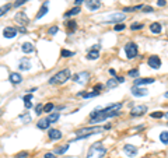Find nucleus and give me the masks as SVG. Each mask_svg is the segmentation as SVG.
Segmentation results:
<instances>
[{
    "instance_id": "1",
    "label": "nucleus",
    "mask_w": 168,
    "mask_h": 158,
    "mask_svg": "<svg viewBox=\"0 0 168 158\" xmlns=\"http://www.w3.org/2000/svg\"><path fill=\"white\" fill-rule=\"evenodd\" d=\"M69 79H70V69H63V70L58 71L55 76H52L51 79L48 80V84H51V85L64 84Z\"/></svg>"
},
{
    "instance_id": "2",
    "label": "nucleus",
    "mask_w": 168,
    "mask_h": 158,
    "mask_svg": "<svg viewBox=\"0 0 168 158\" xmlns=\"http://www.w3.org/2000/svg\"><path fill=\"white\" fill-rule=\"evenodd\" d=\"M105 154H106V147L101 141H98V143H94L88 148L87 158H104Z\"/></svg>"
},
{
    "instance_id": "3",
    "label": "nucleus",
    "mask_w": 168,
    "mask_h": 158,
    "mask_svg": "<svg viewBox=\"0 0 168 158\" xmlns=\"http://www.w3.org/2000/svg\"><path fill=\"white\" fill-rule=\"evenodd\" d=\"M125 53H126V58L132 60V59H135L137 56V53H139V48L135 42H127L125 45Z\"/></svg>"
},
{
    "instance_id": "4",
    "label": "nucleus",
    "mask_w": 168,
    "mask_h": 158,
    "mask_svg": "<svg viewBox=\"0 0 168 158\" xmlns=\"http://www.w3.org/2000/svg\"><path fill=\"white\" fill-rule=\"evenodd\" d=\"M14 20H16V22L20 27H27L30 24V18L25 14V11H18L16 16H14Z\"/></svg>"
},
{
    "instance_id": "5",
    "label": "nucleus",
    "mask_w": 168,
    "mask_h": 158,
    "mask_svg": "<svg viewBox=\"0 0 168 158\" xmlns=\"http://www.w3.org/2000/svg\"><path fill=\"white\" fill-rule=\"evenodd\" d=\"M125 18H126V14H123V13H114V14L109 16V18L105 22H102V24H119V22H122Z\"/></svg>"
},
{
    "instance_id": "6",
    "label": "nucleus",
    "mask_w": 168,
    "mask_h": 158,
    "mask_svg": "<svg viewBox=\"0 0 168 158\" xmlns=\"http://www.w3.org/2000/svg\"><path fill=\"white\" fill-rule=\"evenodd\" d=\"M90 79V73L88 71H80V73H76L73 76V81L77 83V84H85Z\"/></svg>"
},
{
    "instance_id": "7",
    "label": "nucleus",
    "mask_w": 168,
    "mask_h": 158,
    "mask_svg": "<svg viewBox=\"0 0 168 158\" xmlns=\"http://www.w3.org/2000/svg\"><path fill=\"white\" fill-rule=\"evenodd\" d=\"M101 129L98 126H88V127H83V129H77L76 134H85V136H93L94 133L100 132Z\"/></svg>"
},
{
    "instance_id": "8",
    "label": "nucleus",
    "mask_w": 168,
    "mask_h": 158,
    "mask_svg": "<svg viewBox=\"0 0 168 158\" xmlns=\"http://www.w3.org/2000/svg\"><path fill=\"white\" fill-rule=\"evenodd\" d=\"M147 64L153 69V70H158L161 67V59L158 58L157 55H151L150 58L147 59Z\"/></svg>"
},
{
    "instance_id": "9",
    "label": "nucleus",
    "mask_w": 168,
    "mask_h": 158,
    "mask_svg": "<svg viewBox=\"0 0 168 158\" xmlns=\"http://www.w3.org/2000/svg\"><path fill=\"white\" fill-rule=\"evenodd\" d=\"M147 112V106L146 105H137V106H133L130 111V116L133 118H137V116H143L144 113Z\"/></svg>"
},
{
    "instance_id": "10",
    "label": "nucleus",
    "mask_w": 168,
    "mask_h": 158,
    "mask_svg": "<svg viewBox=\"0 0 168 158\" xmlns=\"http://www.w3.org/2000/svg\"><path fill=\"white\" fill-rule=\"evenodd\" d=\"M101 6H102L101 0H85V7H87L88 10H91V11L100 10Z\"/></svg>"
},
{
    "instance_id": "11",
    "label": "nucleus",
    "mask_w": 168,
    "mask_h": 158,
    "mask_svg": "<svg viewBox=\"0 0 168 158\" xmlns=\"http://www.w3.org/2000/svg\"><path fill=\"white\" fill-rule=\"evenodd\" d=\"M17 34H18V30H17L16 27H6L4 30H3V37L7 38V39H11V38L17 37Z\"/></svg>"
},
{
    "instance_id": "12",
    "label": "nucleus",
    "mask_w": 168,
    "mask_h": 158,
    "mask_svg": "<svg viewBox=\"0 0 168 158\" xmlns=\"http://www.w3.org/2000/svg\"><path fill=\"white\" fill-rule=\"evenodd\" d=\"M130 92H132V95H133V97H146V95L148 94L147 88H143V87H137V85H135V87L132 88Z\"/></svg>"
},
{
    "instance_id": "13",
    "label": "nucleus",
    "mask_w": 168,
    "mask_h": 158,
    "mask_svg": "<svg viewBox=\"0 0 168 158\" xmlns=\"http://www.w3.org/2000/svg\"><path fill=\"white\" fill-rule=\"evenodd\" d=\"M18 69H20L21 71H27V70H30V69H31V62H30V59L28 58L20 59V62H18Z\"/></svg>"
},
{
    "instance_id": "14",
    "label": "nucleus",
    "mask_w": 168,
    "mask_h": 158,
    "mask_svg": "<svg viewBox=\"0 0 168 158\" xmlns=\"http://www.w3.org/2000/svg\"><path fill=\"white\" fill-rule=\"evenodd\" d=\"M48 137H49V140H59V139H62V132L59 130V129H49V132H48Z\"/></svg>"
},
{
    "instance_id": "15",
    "label": "nucleus",
    "mask_w": 168,
    "mask_h": 158,
    "mask_svg": "<svg viewBox=\"0 0 168 158\" xmlns=\"http://www.w3.org/2000/svg\"><path fill=\"white\" fill-rule=\"evenodd\" d=\"M123 151H125L126 155H129V157H135L137 154V147L136 146H133V144H126L125 147H123Z\"/></svg>"
},
{
    "instance_id": "16",
    "label": "nucleus",
    "mask_w": 168,
    "mask_h": 158,
    "mask_svg": "<svg viewBox=\"0 0 168 158\" xmlns=\"http://www.w3.org/2000/svg\"><path fill=\"white\" fill-rule=\"evenodd\" d=\"M156 80L151 79V77H144V79H136L135 80V85H137V87H142V85L144 84H153Z\"/></svg>"
},
{
    "instance_id": "17",
    "label": "nucleus",
    "mask_w": 168,
    "mask_h": 158,
    "mask_svg": "<svg viewBox=\"0 0 168 158\" xmlns=\"http://www.w3.org/2000/svg\"><path fill=\"white\" fill-rule=\"evenodd\" d=\"M9 80H10L11 84H21L22 83V76L20 73H10Z\"/></svg>"
},
{
    "instance_id": "18",
    "label": "nucleus",
    "mask_w": 168,
    "mask_h": 158,
    "mask_svg": "<svg viewBox=\"0 0 168 158\" xmlns=\"http://www.w3.org/2000/svg\"><path fill=\"white\" fill-rule=\"evenodd\" d=\"M49 126H51V122L48 120V118H42L37 123V127L41 130H46V129H49Z\"/></svg>"
},
{
    "instance_id": "19",
    "label": "nucleus",
    "mask_w": 168,
    "mask_h": 158,
    "mask_svg": "<svg viewBox=\"0 0 168 158\" xmlns=\"http://www.w3.org/2000/svg\"><path fill=\"white\" fill-rule=\"evenodd\" d=\"M48 1H43V4L41 6V9H39V11L37 13V16H35V20H39V18H42V17L45 16L48 13Z\"/></svg>"
},
{
    "instance_id": "20",
    "label": "nucleus",
    "mask_w": 168,
    "mask_h": 158,
    "mask_svg": "<svg viewBox=\"0 0 168 158\" xmlns=\"http://www.w3.org/2000/svg\"><path fill=\"white\" fill-rule=\"evenodd\" d=\"M80 11H81L80 6H74L73 9H70V10H67L66 13H64V17H66V18H69V17H74V16H77Z\"/></svg>"
},
{
    "instance_id": "21",
    "label": "nucleus",
    "mask_w": 168,
    "mask_h": 158,
    "mask_svg": "<svg viewBox=\"0 0 168 158\" xmlns=\"http://www.w3.org/2000/svg\"><path fill=\"white\" fill-rule=\"evenodd\" d=\"M66 30H67L69 34H72V32H74L76 30H77V22L74 21V20H69V21H66Z\"/></svg>"
},
{
    "instance_id": "22",
    "label": "nucleus",
    "mask_w": 168,
    "mask_h": 158,
    "mask_svg": "<svg viewBox=\"0 0 168 158\" xmlns=\"http://www.w3.org/2000/svg\"><path fill=\"white\" fill-rule=\"evenodd\" d=\"M21 51L24 53H28V55H30V53L34 52V45H32L31 42H24L21 45Z\"/></svg>"
},
{
    "instance_id": "23",
    "label": "nucleus",
    "mask_w": 168,
    "mask_h": 158,
    "mask_svg": "<svg viewBox=\"0 0 168 158\" xmlns=\"http://www.w3.org/2000/svg\"><path fill=\"white\" fill-rule=\"evenodd\" d=\"M150 31H151L153 34H160V32L163 31V27H161L160 22H151V24H150Z\"/></svg>"
},
{
    "instance_id": "24",
    "label": "nucleus",
    "mask_w": 168,
    "mask_h": 158,
    "mask_svg": "<svg viewBox=\"0 0 168 158\" xmlns=\"http://www.w3.org/2000/svg\"><path fill=\"white\" fill-rule=\"evenodd\" d=\"M67 150H69V144H64V146H59V147L55 148L53 154H59V155H63V154L66 153Z\"/></svg>"
},
{
    "instance_id": "25",
    "label": "nucleus",
    "mask_w": 168,
    "mask_h": 158,
    "mask_svg": "<svg viewBox=\"0 0 168 158\" xmlns=\"http://www.w3.org/2000/svg\"><path fill=\"white\" fill-rule=\"evenodd\" d=\"M100 58V51H90L88 53H87V59L88 60H97V59Z\"/></svg>"
},
{
    "instance_id": "26",
    "label": "nucleus",
    "mask_w": 168,
    "mask_h": 158,
    "mask_svg": "<svg viewBox=\"0 0 168 158\" xmlns=\"http://www.w3.org/2000/svg\"><path fill=\"white\" fill-rule=\"evenodd\" d=\"M11 7H13V4H11V3H7V4L0 6V17L6 16V14H7V11L10 10Z\"/></svg>"
},
{
    "instance_id": "27",
    "label": "nucleus",
    "mask_w": 168,
    "mask_h": 158,
    "mask_svg": "<svg viewBox=\"0 0 168 158\" xmlns=\"http://www.w3.org/2000/svg\"><path fill=\"white\" fill-rule=\"evenodd\" d=\"M118 80L116 79H111L106 81V88H109V90H112V88H115V87H118Z\"/></svg>"
},
{
    "instance_id": "28",
    "label": "nucleus",
    "mask_w": 168,
    "mask_h": 158,
    "mask_svg": "<svg viewBox=\"0 0 168 158\" xmlns=\"http://www.w3.org/2000/svg\"><path fill=\"white\" fill-rule=\"evenodd\" d=\"M59 116H60L59 112H51V115L48 116V120L51 122V123H55V122L59 119Z\"/></svg>"
},
{
    "instance_id": "29",
    "label": "nucleus",
    "mask_w": 168,
    "mask_h": 158,
    "mask_svg": "<svg viewBox=\"0 0 168 158\" xmlns=\"http://www.w3.org/2000/svg\"><path fill=\"white\" fill-rule=\"evenodd\" d=\"M74 55H76V53L72 52V51H67V49H62V51H60V56H62V58H72Z\"/></svg>"
},
{
    "instance_id": "30",
    "label": "nucleus",
    "mask_w": 168,
    "mask_h": 158,
    "mask_svg": "<svg viewBox=\"0 0 168 158\" xmlns=\"http://www.w3.org/2000/svg\"><path fill=\"white\" fill-rule=\"evenodd\" d=\"M143 9V4H139V6H135V7H125L123 9V13H130V11H139V10H142Z\"/></svg>"
},
{
    "instance_id": "31",
    "label": "nucleus",
    "mask_w": 168,
    "mask_h": 158,
    "mask_svg": "<svg viewBox=\"0 0 168 158\" xmlns=\"http://www.w3.org/2000/svg\"><path fill=\"white\" fill-rule=\"evenodd\" d=\"M53 108H55V105H53L52 102H48V104L43 105V112H45V113H51V112L53 111Z\"/></svg>"
},
{
    "instance_id": "32",
    "label": "nucleus",
    "mask_w": 168,
    "mask_h": 158,
    "mask_svg": "<svg viewBox=\"0 0 168 158\" xmlns=\"http://www.w3.org/2000/svg\"><path fill=\"white\" fill-rule=\"evenodd\" d=\"M150 116H151L153 119H161V118L164 116V112L163 111H154V112L150 113Z\"/></svg>"
},
{
    "instance_id": "33",
    "label": "nucleus",
    "mask_w": 168,
    "mask_h": 158,
    "mask_svg": "<svg viewBox=\"0 0 168 158\" xmlns=\"http://www.w3.org/2000/svg\"><path fill=\"white\" fill-rule=\"evenodd\" d=\"M160 140L163 144H168V132H161L160 133Z\"/></svg>"
},
{
    "instance_id": "34",
    "label": "nucleus",
    "mask_w": 168,
    "mask_h": 158,
    "mask_svg": "<svg viewBox=\"0 0 168 158\" xmlns=\"http://www.w3.org/2000/svg\"><path fill=\"white\" fill-rule=\"evenodd\" d=\"M143 27L144 25H143L142 22H133V24L130 25V30L132 31H139V30H142Z\"/></svg>"
},
{
    "instance_id": "35",
    "label": "nucleus",
    "mask_w": 168,
    "mask_h": 158,
    "mask_svg": "<svg viewBox=\"0 0 168 158\" xmlns=\"http://www.w3.org/2000/svg\"><path fill=\"white\" fill-rule=\"evenodd\" d=\"M20 119L27 125V123H30V122H31V116L28 115V113H22V115H20Z\"/></svg>"
},
{
    "instance_id": "36",
    "label": "nucleus",
    "mask_w": 168,
    "mask_h": 158,
    "mask_svg": "<svg viewBox=\"0 0 168 158\" xmlns=\"http://www.w3.org/2000/svg\"><path fill=\"white\" fill-rule=\"evenodd\" d=\"M58 31H59V28L56 25H53V27H51V28L48 30V34H49V35H56Z\"/></svg>"
},
{
    "instance_id": "37",
    "label": "nucleus",
    "mask_w": 168,
    "mask_h": 158,
    "mask_svg": "<svg viewBox=\"0 0 168 158\" xmlns=\"http://www.w3.org/2000/svg\"><path fill=\"white\" fill-rule=\"evenodd\" d=\"M42 112H43V105H42V104H38V105L35 106V113L39 116V115H42Z\"/></svg>"
},
{
    "instance_id": "38",
    "label": "nucleus",
    "mask_w": 168,
    "mask_h": 158,
    "mask_svg": "<svg viewBox=\"0 0 168 158\" xmlns=\"http://www.w3.org/2000/svg\"><path fill=\"white\" fill-rule=\"evenodd\" d=\"M28 157H30V154L27 151H20V153L16 154V158H28Z\"/></svg>"
},
{
    "instance_id": "39",
    "label": "nucleus",
    "mask_w": 168,
    "mask_h": 158,
    "mask_svg": "<svg viewBox=\"0 0 168 158\" xmlns=\"http://www.w3.org/2000/svg\"><path fill=\"white\" fill-rule=\"evenodd\" d=\"M125 28H126V25L125 24H121V22H119V24H115V27H114L115 31H123Z\"/></svg>"
},
{
    "instance_id": "40",
    "label": "nucleus",
    "mask_w": 168,
    "mask_h": 158,
    "mask_svg": "<svg viewBox=\"0 0 168 158\" xmlns=\"http://www.w3.org/2000/svg\"><path fill=\"white\" fill-rule=\"evenodd\" d=\"M142 11H143V13H153V11H154V9H153L151 6H143Z\"/></svg>"
},
{
    "instance_id": "41",
    "label": "nucleus",
    "mask_w": 168,
    "mask_h": 158,
    "mask_svg": "<svg viewBox=\"0 0 168 158\" xmlns=\"http://www.w3.org/2000/svg\"><path fill=\"white\" fill-rule=\"evenodd\" d=\"M127 74H129V77H137V76H139V70H137V69H133V70H130Z\"/></svg>"
},
{
    "instance_id": "42",
    "label": "nucleus",
    "mask_w": 168,
    "mask_h": 158,
    "mask_svg": "<svg viewBox=\"0 0 168 158\" xmlns=\"http://www.w3.org/2000/svg\"><path fill=\"white\" fill-rule=\"evenodd\" d=\"M27 1H28V0H16V3H14V7H21V6L22 4H25Z\"/></svg>"
},
{
    "instance_id": "43",
    "label": "nucleus",
    "mask_w": 168,
    "mask_h": 158,
    "mask_svg": "<svg viewBox=\"0 0 168 158\" xmlns=\"http://www.w3.org/2000/svg\"><path fill=\"white\" fill-rule=\"evenodd\" d=\"M43 158H58V157H56V154L53 153H45L43 154Z\"/></svg>"
},
{
    "instance_id": "44",
    "label": "nucleus",
    "mask_w": 168,
    "mask_h": 158,
    "mask_svg": "<svg viewBox=\"0 0 168 158\" xmlns=\"http://www.w3.org/2000/svg\"><path fill=\"white\" fill-rule=\"evenodd\" d=\"M157 6L158 7H164V6H167V1L165 0H157Z\"/></svg>"
},
{
    "instance_id": "45",
    "label": "nucleus",
    "mask_w": 168,
    "mask_h": 158,
    "mask_svg": "<svg viewBox=\"0 0 168 158\" xmlns=\"http://www.w3.org/2000/svg\"><path fill=\"white\" fill-rule=\"evenodd\" d=\"M24 106H25L27 109H31V108H32L31 101H24Z\"/></svg>"
},
{
    "instance_id": "46",
    "label": "nucleus",
    "mask_w": 168,
    "mask_h": 158,
    "mask_svg": "<svg viewBox=\"0 0 168 158\" xmlns=\"http://www.w3.org/2000/svg\"><path fill=\"white\" fill-rule=\"evenodd\" d=\"M102 88H104V85L102 84H95L94 85V91H98V92H100V90H102Z\"/></svg>"
},
{
    "instance_id": "47",
    "label": "nucleus",
    "mask_w": 168,
    "mask_h": 158,
    "mask_svg": "<svg viewBox=\"0 0 168 158\" xmlns=\"http://www.w3.org/2000/svg\"><path fill=\"white\" fill-rule=\"evenodd\" d=\"M32 100V94H27L24 95V98H22V101H31Z\"/></svg>"
},
{
    "instance_id": "48",
    "label": "nucleus",
    "mask_w": 168,
    "mask_h": 158,
    "mask_svg": "<svg viewBox=\"0 0 168 158\" xmlns=\"http://www.w3.org/2000/svg\"><path fill=\"white\" fill-rule=\"evenodd\" d=\"M17 30H18V32H22V34H27V28H25V27H18Z\"/></svg>"
},
{
    "instance_id": "49",
    "label": "nucleus",
    "mask_w": 168,
    "mask_h": 158,
    "mask_svg": "<svg viewBox=\"0 0 168 158\" xmlns=\"http://www.w3.org/2000/svg\"><path fill=\"white\" fill-rule=\"evenodd\" d=\"M116 80H118V83H119V84H122V83H125V79H123V77H115Z\"/></svg>"
},
{
    "instance_id": "50",
    "label": "nucleus",
    "mask_w": 168,
    "mask_h": 158,
    "mask_svg": "<svg viewBox=\"0 0 168 158\" xmlns=\"http://www.w3.org/2000/svg\"><path fill=\"white\" fill-rule=\"evenodd\" d=\"M84 1H85V0H74V4H76V6H80L81 3H84Z\"/></svg>"
},
{
    "instance_id": "51",
    "label": "nucleus",
    "mask_w": 168,
    "mask_h": 158,
    "mask_svg": "<svg viewBox=\"0 0 168 158\" xmlns=\"http://www.w3.org/2000/svg\"><path fill=\"white\" fill-rule=\"evenodd\" d=\"M91 49H93V51H100V45H93Z\"/></svg>"
},
{
    "instance_id": "52",
    "label": "nucleus",
    "mask_w": 168,
    "mask_h": 158,
    "mask_svg": "<svg viewBox=\"0 0 168 158\" xmlns=\"http://www.w3.org/2000/svg\"><path fill=\"white\" fill-rule=\"evenodd\" d=\"M109 74H111V76H115V74H116L115 69H109Z\"/></svg>"
},
{
    "instance_id": "53",
    "label": "nucleus",
    "mask_w": 168,
    "mask_h": 158,
    "mask_svg": "<svg viewBox=\"0 0 168 158\" xmlns=\"http://www.w3.org/2000/svg\"><path fill=\"white\" fill-rule=\"evenodd\" d=\"M164 116H165V118L168 119V112H164Z\"/></svg>"
},
{
    "instance_id": "54",
    "label": "nucleus",
    "mask_w": 168,
    "mask_h": 158,
    "mask_svg": "<svg viewBox=\"0 0 168 158\" xmlns=\"http://www.w3.org/2000/svg\"><path fill=\"white\" fill-rule=\"evenodd\" d=\"M164 97H165V98H168V91L165 92V94H164Z\"/></svg>"
},
{
    "instance_id": "55",
    "label": "nucleus",
    "mask_w": 168,
    "mask_h": 158,
    "mask_svg": "<svg viewBox=\"0 0 168 158\" xmlns=\"http://www.w3.org/2000/svg\"><path fill=\"white\" fill-rule=\"evenodd\" d=\"M142 158H147V157H142Z\"/></svg>"
},
{
    "instance_id": "56",
    "label": "nucleus",
    "mask_w": 168,
    "mask_h": 158,
    "mask_svg": "<svg viewBox=\"0 0 168 158\" xmlns=\"http://www.w3.org/2000/svg\"><path fill=\"white\" fill-rule=\"evenodd\" d=\"M167 125H168V122H167Z\"/></svg>"
}]
</instances>
